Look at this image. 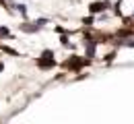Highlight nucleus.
Instances as JSON below:
<instances>
[{"label":"nucleus","mask_w":134,"mask_h":124,"mask_svg":"<svg viewBox=\"0 0 134 124\" xmlns=\"http://www.w3.org/2000/svg\"><path fill=\"white\" fill-rule=\"evenodd\" d=\"M2 68H4V66H2V62H0V72H2Z\"/></svg>","instance_id":"nucleus-9"},{"label":"nucleus","mask_w":134,"mask_h":124,"mask_svg":"<svg viewBox=\"0 0 134 124\" xmlns=\"http://www.w3.org/2000/svg\"><path fill=\"white\" fill-rule=\"evenodd\" d=\"M105 8H109V2H107V0H101V2H93V4L89 6V10H91L93 15H97V13H103Z\"/></svg>","instance_id":"nucleus-4"},{"label":"nucleus","mask_w":134,"mask_h":124,"mask_svg":"<svg viewBox=\"0 0 134 124\" xmlns=\"http://www.w3.org/2000/svg\"><path fill=\"white\" fill-rule=\"evenodd\" d=\"M46 23H48L46 19H37L33 23H23V25H21V31H25V33H35V31H39Z\"/></svg>","instance_id":"nucleus-2"},{"label":"nucleus","mask_w":134,"mask_h":124,"mask_svg":"<svg viewBox=\"0 0 134 124\" xmlns=\"http://www.w3.org/2000/svg\"><path fill=\"white\" fill-rule=\"evenodd\" d=\"M126 46H130V48H134V39H130V41H128Z\"/></svg>","instance_id":"nucleus-8"},{"label":"nucleus","mask_w":134,"mask_h":124,"mask_svg":"<svg viewBox=\"0 0 134 124\" xmlns=\"http://www.w3.org/2000/svg\"><path fill=\"white\" fill-rule=\"evenodd\" d=\"M8 33H10V31H8V27H0V37H6Z\"/></svg>","instance_id":"nucleus-7"},{"label":"nucleus","mask_w":134,"mask_h":124,"mask_svg":"<svg viewBox=\"0 0 134 124\" xmlns=\"http://www.w3.org/2000/svg\"><path fill=\"white\" fill-rule=\"evenodd\" d=\"M95 48H97V41L89 39V41H87V58H93V56H95Z\"/></svg>","instance_id":"nucleus-5"},{"label":"nucleus","mask_w":134,"mask_h":124,"mask_svg":"<svg viewBox=\"0 0 134 124\" xmlns=\"http://www.w3.org/2000/svg\"><path fill=\"white\" fill-rule=\"evenodd\" d=\"M89 62V58H81V56H70V60L66 62V66L70 71H81L85 64Z\"/></svg>","instance_id":"nucleus-3"},{"label":"nucleus","mask_w":134,"mask_h":124,"mask_svg":"<svg viewBox=\"0 0 134 124\" xmlns=\"http://www.w3.org/2000/svg\"><path fill=\"white\" fill-rule=\"evenodd\" d=\"M17 8H19V13H21V15H23V17H25V15H27V6H25V4H19Z\"/></svg>","instance_id":"nucleus-6"},{"label":"nucleus","mask_w":134,"mask_h":124,"mask_svg":"<svg viewBox=\"0 0 134 124\" xmlns=\"http://www.w3.org/2000/svg\"><path fill=\"white\" fill-rule=\"evenodd\" d=\"M37 66H39V68H43V71H48V68H54V66H56L54 52H52V50H43V52H41V56L37 58Z\"/></svg>","instance_id":"nucleus-1"}]
</instances>
